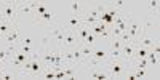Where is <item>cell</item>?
<instances>
[{
  "instance_id": "13",
  "label": "cell",
  "mask_w": 160,
  "mask_h": 80,
  "mask_svg": "<svg viewBox=\"0 0 160 80\" xmlns=\"http://www.w3.org/2000/svg\"><path fill=\"white\" fill-rule=\"evenodd\" d=\"M90 77L91 78H98V80H108L109 78V72H108V69L106 71H93L90 74Z\"/></svg>"
},
{
  "instance_id": "24",
  "label": "cell",
  "mask_w": 160,
  "mask_h": 80,
  "mask_svg": "<svg viewBox=\"0 0 160 80\" xmlns=\"http://www.w3.org/2000/svg\"><path fill=\"white\" fill-rule=\"evenodd\" d=\"M149 5H151V8H152V10L158 11V0H151V2H149Z\"/></svg>"
},
{
  "instance_id": "20",
  "label": "cell",
  "mask_w": 160,
  "mask_h": 80,
  "mask_svg": "<svg viewBox=\"0 0 160 80\" xmlns=\"http://www.w3.org/2000/svg\"><path fill=\"white\" fill-rule=\"evenodd\" d=\"M83 43H85V45H90V47H95V43H96V35L90 32V34L87 35V38L83 40Z\"/></svg>"
},
{
  "instance_id": "10",
  "label": "cell",
  "mask_w": 160,
  "mask_h": 80,
  "mask_svg": "<svg viewBox=\"0 0 160 80\" xmlns=\"http://www.w3.org/2000/svg\"><path fill=\"white\" fill-rule=\"evenodd\" d=\"M35 7H37V2H19V5H18V15H19V13H32V15H34Z\"/></svg>"
},
{
  "instance_id": "18",
  "label": "cell",
  "mask_w": 160,
  "mask_h": 80,
  "mask_svg": "<svg viewBox=\"0 0 160 80\" xmlns=\"http://www.w3.org/2000/svg\"><path fill=\"white\" fill-rule=\"evenodd\" d=\"M0 78L3 80H10V78H15V75H13L11 72L7 71V66H3V68H0Z\"/></svg>"
},
{
  "instance_id": "2",
  "label": "cell",
  "mask_w": 160,
  "mask_h": 80,
  "mask_svg": "<svg viewBox=\"0 0 160 80\" xmlns=\"http://www.w3.org/2000/svg\"><path fill=\"white\" fill-rule=\"evenodd\" d=\"M125 59L118 58V59H111L106 62V69L109 72V78H120L125 74Z\"/></svg>"
},
{
  "instance_id": "9",
  "label": "cell",
  "mask_w": 160,
  "mask_h": 80,
  "mask_svg": "<svg viewBox=\"0 0 160 80\" xmlns=\"http://www.w3.org/2000/svg\"><path fill=\"white\" fill-rule=\"evenodd\" d=\"M91 32V28L90 26H80V28H77L75 29V34H77V40H78V45L80 43H83V40L87 38V35Z\"/></svg>"
},
{
  "instance_id": "1",
  "label": "cell",
  "mask_w": 160,
  "mask_h": 80,
  "mask_svg": "<svg viewBox=\"0 0 160 80\" xmlns=\"http://www.w3.org/2000/svg\"><path fill=\"white\" fill-rule=\"evenodd\" d=\"M18 5L19 2H0V8H2V18L8 22H16L18 18Z\"/></svg>"
},
{
  "instance_id": "26",
  "label": "cell",
  "mask_w": 160,
  "mask_h": 80,
  "mask_svg": "<svg viewBox=\"0 0 160 80\" xmlns=\"http://www.w3.org/2000/svg\"><path fill=\"white\" fill-rule=\"evenodd\" d=\"M0 18H2V8H0Z\"/></svg>"
},
{
  "instance_id": "16",
  "label": "cell",
  "mask_w": 160,
  "mask_h": 80,
  "mask_svg": "<svg viewBox=\"0 0 160 80\" xmlns=\"http://www.w3.org/2000/svg\"><path fill=\"white\" fill-rule=\"evenodd\" d=\"M18 50H19L21 53H24V55H28V56H31V53L34 51V48H32L31 45H26V43H19V45H18Z\"/></svg>"
},
{
  "instance_id": "25",
  "label": "cell",
  "mask_w": 160,
  "mask_h": 80,
  "mask_svg": "<svg viewBox=\"0 0 160 80\" xmlns=\"http://www.w3.org/2000/svg\"><path fill=\"white\" fill-rule=\"evenodd\" d=\"M21 43H26V45H31V43H32V40H31L29 37H24V38H21Z\"/></svg>"
},
{
  "instance_id": "12",
  "label": "cell",
  "mask_w": 160,
  "mask_h": 80,
  "mask_svg": "<svg viewBox=\"0 0 160 80\" xmlns=\"http://www.w3.org/2000/svg\"><path fill=\"white\" fill-rule=\"evenodd\" d=\"M78 48H80V51H82L83 62H85L88 58H91V55H93V47H90V45H85V43H80V45H78Z\"/></svg>"
},
{
  "instance_id": "22",
  "label": "cell",
  "mask_w": 160,
  "mask_h": 80,
  "mask_svg": "<svg viewBox=\"0 0 160 80\" xmlns=\"http://www.w3.org/2000/svg\"><path fill=\"white\" fill-rule=\"evenodd\" d=\"M118 38H120V42H122V43H128V42H131V38H130L128 32H122Z\"/></svg>"
},
{
  "instance_id": "4",
  "label": "cell",
  "mask_w": 160,
  "mask_h": 80,
  "mask_svg": "<svg viewBox=\"0 0 160 80\" xmlns=\"http://www.w3.org/2000/svg\"><path fill=\"white\" fill-rule=\"evenodd\" d=\"M5 40L8 45H19L21 43V38H19V28H18V22H13L11 28L8 31V34L5 35Z\"/></svg>"
},
{
  "instance_id": "3",
  "label": "cell",
  "mask_w": 160,
  "mask_h": 80,
  "mask_svg": "<svg viewBox=\"0 0 160 80\" xmlns=\"http://www.w3.org/2000/svg\"><path fill=\"white\" fill-rule=\"evenodd\" d=\"M62 29H64V28H62ZM77 45H78V40H77L75 29H64L62 48H64V50H71V48H75Z\"/></svg>"
},
{
  "instance_id": "23",
  "label": "cell",
  "mask_w": 160,
  "mask_h": 80,
  "mask_svg": "<svg viewBox=\"0 0 160 80\" xmlns=\"http://www.w3.org/2000/svg\"><path fill=\"white\" fill-rule=\"evenodd\" d=\"M135 77H136V78L146 77V69H136V71H135Z\"/></svg>"
},
{
  "instance_id": "15",
  "label": "cell",
  "mask_w": 160,
  "mask_h": 80,
  "mask_svg": "<svg viewBox=\"0 0 160 80\" xmlns=\"http://www.w3.org/2000/svg\"><path fill=\"white\" fill-rule=\"evenodd\" d=\"M62 74H64V77H68V78H74V75H75L74 66H62Z\"/></svg>"
},
{
  "instance_id": "17",
  "label": "cell",
  "mask_w": 160,
  "mask_h": 80,
  "mask_svg": "<svg viewBox=\"0 0 160 80\" xmlns=\"http://www.w3.org/2000/svg\"><path fill=\"white\" fill-rule=\"evenodd\" d=\"M72 53H74V58H75V62H80V64H83V56H82V51H80L78 45L75 48H72Z\"/></svg>"
},
{
  "instance_id": "5",
  "label": "cell",
  "mask_w": 160,
  "mask_h": 80,
  "mask_svg": "<svg viewBox=\"0 0 160 80\" xmlns=\"http://www.w3.org/2000/svg\"><path fill=\"white\" fill-rule=\"evenodd\" d=\"M135 50H136V43H133V42L123 43L122 50H120V53H122V59H125L127 62H130L133 59V56H135Z\"/></svg>"
},
{
  "instance_id": "19",
  "label": "cell",
  "mask_w": 160,
  "mask_h": 80,
  "mask_svg": "<svg viewBox=\"0 0 160 80\" xmlns=\"http://www.w3.org/2000/svg\"><path fill=\"white\" fill-rule=\"evenodd\" d=\"M133 64H135V68H136V69H146V68H148V64H149V61H148V58H142V59L135 61Z\"/></svg>"
},
{
  "instance_id": "6",
  "label": "cell",
  "mask_w": 160,
  "mask_h": 80,
  "mask_svg": "<svg viewBox=\"0 0 160 80\" xmlns=\"http://www.w3.org/2000/svg\"><path fill=\"white\" fill-rule=\"evenodd\" d=\"M80 26H83L82 21V15H71L68 19H66V24L62 26L64 29H77Z\"/></svg>"
},
{
  "instance_id": "8",
  "label": "cell",
  "mask_w": 160,
  "mask_h": 80,
  "mask_svg": "<svg viewBox=\"0 0 160 80\" xmlns=\"http://www.w3.org/2000/svg\"><path fill=\"white\" fill-rule=\"evenodd\" d=\"M50 35L56 40V47L62 48V40H64V29L62 28H51Z\"/></svg>"
},
{
  "instance_id": "11",
  "label": "cell",
  "mask_w": 160,
  "mask_h": 80,
  "mask_svg": "<svg viewBox=\"0 0 160 80\" xmlns=\"http://www.w3.org/2000/svg\"><path fill=\"white\" fill-rule=\"evenodd\" d=\"M91 58L99 59V61H102V62H108V61H109V53H106V51H102V50H95V48H93Z\"/></svg>"
},
{
  "instance_id": "14",
  "label": "cell",
  "mask_w": 160,
  "mask_h": 80,
  "mask_svg": "<svg viewBox=\"0 0 160 80\" xmlns=\"http://www.w3.org/2000/svg\"><path fill=\"white\" fill-rule=\"evenodd\" d=\"M71 10H72V15H83L85 13V10H83L80 2H71Z\"/></svg>"
},
{
  "instance_id": "7",
  "label": "cell",
  "mask_w": 160,
  "mask_h": 80,
  "mask_svg": "<svg viewBox=\"0 0 160 80\" xmlns=\"http://www.w3.org/2000/svg\"><path fill=\"white\" fill-rule=\"evenodd\" d=\"M55 21V15H53V11H45L43 15H34V22L35 24H53Z\"/></svg>"
},
{
  "instance_id": "21",
  "label": "cell",
  "mask_w": 160,
  "mask_h": 80,
  "mask_svg": "<svg viewBox=\"0 0 160 80\" xmlns=\"http://www.w3.org/2000/svg\"><path fill=\"white\" fill-rule=\"evenodd\" d=\"M111 42H112V50H122L123 43L120 42V38H111Z\"/></svg>"
}]
</instances>
